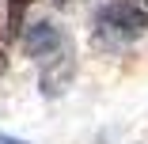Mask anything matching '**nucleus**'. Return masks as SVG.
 Listing matches in <instances>:
<instances>
[{
    "label": "nucleus",
    "instance_id": "6",
    "mask_svg": "<svg viewBox=\"0 0 148 144\" xmlns=\"http://www.w3.org/2000/svg\"><path fill=\"white\" fill-rule=\"evenodd\" d=\"M57 4H65V0H57Z\"/></svg>",
    "mask_w": 148,
    "mask_h": 144
},
{
    "label": "nucleus",
    "instance_id": "5",
    "mask_svg": "<svg viewBox=\"0 0 148 144\" xmlns=\"http://www.w3.org/2000/svg\"><path fill=\"white\" fill-rule=\"evenodd\" d=\"M0 144H27V140H19V136H8V133H0Z\"/></svg>",
    "mask_w": 148,
    "mask_h": 144
},
{
    "label": "nucleus",
    "instance_id": "1",
    "mask_svg": "<svg viewBox=\"0 0 148 144\" xmlns=\"http://www.w3.org/2000/svg\"><path fill=\"white\" fill-rule=\"evenodd\" d=\"M148 31V8L137 0H110L95 12V38L106 46H125Z\"/></svg>",
    "mask_w": 148,
    "mask_h": 144
},
{
    "label": "nucleus",
    "instance_id": "3",
    "mask_svg": "<svg viewBox=\"0 0 148 144\" xmlns=\"http://www.w3.org/2000/svg\"><path fill=\"white\" fill-rule=\"evenodd\" d=\"M69 80H72V57L61 49L57 57H49V61H46V72H42V95L57 99V95L69 87Z\"/></svg>",
    "mask_w": 148,
    "mask_h": 144
},
{
    "label": "nucleus",
    "instance_id": "2",
    "mask_svg": "<svg viewBox=\"0 0 148 144\" xmlns=\"http://www.w3.org/2000/svg\"><path fill=\"white\" fill-rule=\"evenodd\" d=\"M65 49V34L53 19H38L31 27H23V53L31 61H49Z\"/></svg>",
    "mask_w": 148,
    "mask_h": 144
},
{
    "label": "nucleus",
    "instance_id": "4",
    "mask_svg": "<svg viewBox=\"0 0 148 144\" xmlns=\"http://www.w3.org/2000/svg\"><path fill=\"white\" fill-rule=\"evenodd\" d=\"M23 8H27V0H12V8H8V23H12V34L23 31Z\"/></svg>",
    "mask_w": 148,
    "mask_h": 144
}]
</instances>
